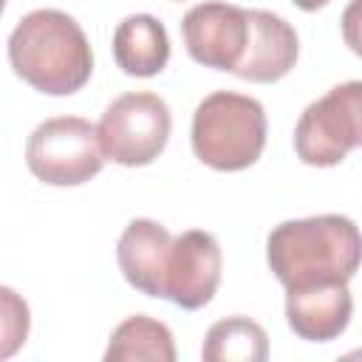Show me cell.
I'll use <instances>...</instances> for the list:
<instances>
[{
  "instance_id": "obj_13",
  "label": "cell",
  "mask_w": 362,
  "mask_h": 362,
  "mask_svg": "<svg viewBox=\"0 0 362 362\" xmlns=\"http://www.w3.org/2000/svg\"><path fill=\"white\" fill-rule=\"evenodd\" d=\"M105 359L107 362H130V359L175 362L173 331L147 314H133L122 325H116V331L110 334Z\"/></svg>"
},
{
  "instance_id": "obj_1",
  "label": "cell",
  "mask_w": 362,
  "mask_h": 362,
  "mask_svg": "<svg viewBox=\"0 0 362 362\" xmlns=\"http://www.w3.org/2000/svg\"><path fill=\"white\" fill-rule=\"evenodd\" d=\"M266 263L286 291L351 283L362 266V232L345 215L283 221L266 238Z\"/></svg>"
},
{
  "instance_id": "obj_16",
  "label": "cell",
  "mask_w": 362,
  "mask_h": 362,
  "mask_svg": "<svg viewBox=\"0 0 362 362\" xmlns=\"http://www.w3.org/2000/svg\"><path fill=\"white\" fill-rule=\"evenodd\" d=\"M339 25H342V40H345V45L362 59V0H351V3L345 6Z\"/></svg>"
},
{
  "instance_id": "obj_6",
  "label": "cell",
  "mask_w": 362,
  "mask_h": 362,
  "mask_svg": "<svg viewBox=\"0 0 362 362\" xmlns=\"http://www.w3.org/2000/svg\"><path fill=\"white\" fill-rule=\"evenodd\" d=\"M96 127L105 158L122 167H144L164 153L173 116L158 93L133 90L116 96L105 107Z\"/></svg>"
},
{
  "instance_id": "obj_3",
  "label": "cell",
  "mask_w": 362,
  "mask_h": 362,
  "mask_svg": "<svg viewBox=\"0 0 362 362\" xmlns=\"http://www.w3.org/2000/svg\"><path fill=\"white\" fill-rule=\"evenodd\" d=\"M189 139L201 164L221 173L246 170L266 147V110L252 96L215 90L198 102Z\"/></svg>"
},
{
  "instance_id": "obj_10",
  "label": "cell",
  "mask_w": 362,
  "mask_h": 362,
  "mask_svg": "<svg viewBox=\"0 0 362 362\" xmlns=\"http://www.w3.org/2000/svg\"><path fill=\"white\" fill-rule=\"evenodd\" d=\"M249 23H252L249 48L235 76L260 85L283 79L297 62V51H300L297 31L280 14H272L266 8H249Z\"/></svg>"
},
{
  "instance_id": "obj_14",
  "label": "cell",
  "mask_w": 362,
  "mask_h": 362,
  "mask_svg": "<svg viewBox=\"0 0 362 362\" xmlns=\"http://www.w3.org/2000/svg\"><path fill=\"white\" fill-rule=\"evenodd\" d=\"M201 356L206 362H263L269 359V337L249 317H226L209 325Z\"/></svg>"
},
{
  "instance_id": "obj_9",
  "label": "cell",
  "mask_w": 362,
  "mask_h": 362,
  "mask_svg": "<svg viewBox=\"0 0 362 362\" xmlns=\"http://www.w3.org/2000/svg\"><path fill=\"white\" fill-rule=\"evenodd\" d=\"M173 240L175 238L170 235V229L150 218H133L124 226L116 243V263L124 280L136 291L164 300L167 260H170Z\"/></svg>"
},
{
  "instance_id": "obj_17",
  "label": "cell",
  "mask_w": 362,
  "mask_h": 362,
  "mask_svg": "<svg viewBox=\"0 0 362 362\" xmlns=\"http://www.w3.org/2000/svg\"><path fill=\"white\" fill-rule=\"evenodd\" d=\"M328 3H331V0H294V6L303 8V11H317V8L328 6Z\"/></svg>"
},
{
  "instance_id": "obj_7",
  "label": "cell",
  "mask_w": 362,
  "mask_h": 362,
  "mask_svg": "<svg viewBox=\"0 0 362 362\" xmlns=\"http://www.w3.org/2000/svg\"><path fill=\"white\" fill-rule=\"evenodd\" d=\"M181 34L187 54L198 65L235 74L249 48V8L218 0L198 3L184 14Z\"/></svg>"
},
{
  "instance_id": "obj_2",
  "label": "cell",
  "mask_w": 362,
  "mask_h": 362,
  "mask_svg": "<svg viewBox=\"0 0 362 362\" xmlns=\"http://www.w3.org/2000/svg\"><path fill=\"white\" fill-rule=\"evenodd\" d=\"M8 62L23 82L48 96H71L93 74L82 25L59 8H37L20 17L8 34Z\"/></svg>"
},
{
  "instance_id": "obj_15",
  "label": "cell",
  "mask_w": 362,
  "mask_h": 362,
  "mask_svg": "<svg viewBox=\"0 0 362 362\" xmlns=\"http://www.w3.org/2000/svg\"><path fill=\"white\" fill-rule=\"evenodd\" d=\"M0 294H3V351L0 356H11L28 337V305L8 286H3Z\"/></svg>"
},
{
  "instance_id": "obj_12",
  "label": "cell",
  "mask_w": 362,
  "mask_h": 362,
  "mask_svg": "<svg viewBox=\"0 0 362 362\" xmlns=\"http://www.w3.org/2000/svg\"><path fill=\"white\" fill-rule=\"evenodd\" d=\"M113 59L127 76H156L170 62V37L153 14H130L113 31Z\"/></svg>"
},
{
  "instance_id": "obj_5",
  "label": "cell",
  "mask_w": 362,
  "mask_h": 362,
  "mask_svg": "<svg viewBox=\"0 0 362 362\" xmlns=\"http://www.w3.org/2000/svg\"><path fill=\"white\" fill-rule=\"evenodd\" d=\"M362 147V79L334 85L311 102L294 127L297 158L308 167H334Z\"/></svg>"
},
{
  "instance_id": "obj_4",
  "label": "cell",
  "mask_w": 362,
  "mask_h": 362,
  "mask_svg": "<svg viewBox=\"0 0 362 362\" xmlns=\"http://www.w3.org/2000/svg\"><path fill=\"white\" fill-rule=\"evenodd\" d=\"M25 164L42 184L79 187L105 167L99 127L82 116L45 119L25 141Z\"/></svg>"
},
{
  "instance_id": "obj_8",
  "label": "cell",
  "mask_w": 362,
  "mask_h": 362,
  "mask_svg": "<svg viewBox=\"0 0 362 362\" xmlns=\"http://www.w3.org/2000/svg\"><path fill=\"white\" fill-rule=\"evenodd\" d=\"M221 266H223V255L215 235L204 229H189L184 235H175L167 260L164 300L175 303L184 311L204 308L218 291Z\"/></svg>"
},
{
  "instance_id": "obj_11",
  "label": "cell",
  "mask_w": 362,
  "mask_h": 362,
  "mask_svg": "<svg viewBox=\"0 0 362 362\" xmlns=\"http://www.w3.org/2000/svg\"><path fill=\"white\" fill-rule=\"evenodd\" d=\"M351 314H354V297L348 283L286 291L288 328L305 342L337 339L348 328Z\"/></svg>"
}]
</instances>
